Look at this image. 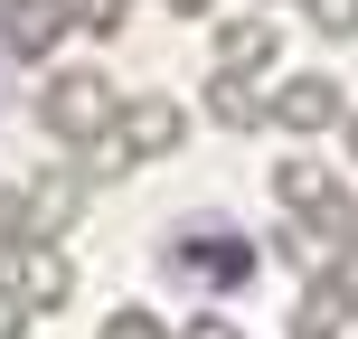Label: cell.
Here are the masks:
<instances>
[{"label":"cell","mask_w":358,"mask_h":339,"mask_svg":"<svg viewBox=\"0 0 358 339\" xmlns=\"http://www.w3.org/2000/svg\"><path fill=\"white\" fill-rule=\"evenodd\" d=\"M161 283L189 302H236L255 283V236H236L227 217H189L161 236Z\"/></svg>","instance_id":"obj_1"},{"label":"cell","mask_w":358,"mask_h":339,"mask_svg":"<svg viewBox=\"0 0 358 339\" xmlns=\"http://www.w3.org/2000/svg\"><path fill=\"white\" fill-rule=\"evenodd\" d=\"M113 113H123V94H113L104 66H57L48 85H38V123L57 132V142H94V132H113Z\"/></svg>","instance_id":"obj_2"},{"label":"cell","mask_w":358,"mask_h":339,"mask_svg":"<svg viewBox=\"0 0 358 339\" xmlns=\"http://www.w3.org/2000/svg\"><path fill=\"white\" fill-rule=\"evenodd\" d=\"M273 198H283L292 217H311V226H330L340 245L358 236V198L330 179V161H311V151H283V161H273Z\"/></svg>","instance_id":"obj_3"},{"label":"cell","mask_w":358,"mask_h":339,"mask_svg":"<svg viewBox=\"0 0 358 339\" xmlns=\"http://www.w3.org/2000/svg\"><path fill=\"white\" fill-rule=\"evenodd\" d=\"M19 217H29V245H66V226H85V170L48 161L19 179Z\"/></svg>","instance_id":"obj_4"},{"label":"cell","mask_w":358,"mask_h":339,"mask_svg":"<svg viewBox=\"0 0 358 339\" xmlns=\"http://www.w3.org/2000/svg\"><path fill=\"white\" fill-rule=\"evenodd\" d=\"M66 29H85V0H0V48H10L19 66L57 57Z\"/></svg>","instance_id":"obj_5"},{"label":"cell","mask_w":358,"mask_h":339,"mask_svg":"<svg viewBox=\"0 0 358 339\" xmlns=\"http://www.w3.org/2000/svg\"><path fill=\"white\" fill-rule=\"evenodd\" d=\"M273 123L283 132H340L349 123V94H340V75H321V66H302V75H283V85H273Z\"/></svg>","instance_id":"obj_6"},{"label":"cell","mask_w":358,"mask_h":339,"mask_svg":"<svg viewBox=\"0 0 358 339\" xmlns=\"http://www.w3.org/2000/svg\"><path fill=\"white\" fill-rule=\"evenodd\" d=\"M113 132H123V151H132V161H170V151L189 142V113H179L170 94H123Z\"/></svg>","instance_id":"obj_7"},{"label":"cell","mask_w":358,"mask_h":339,"mask_svg":"<svg viewBox=\"0 0 358 339\" xmlns=\"http://www.w3.org/2000/svg\"><path fill=\"white\" fill-rule=\"evenodd\" d=\"M283 339H358V302L330 283V273H311V283H302V302L283 311Z\"/></svg>","instance_id":"obj_8"},{"label":"cell","mask_w":358,"mask_h":339,"mask_svg":"<svg viewBox=\"0 0 358 339\" xmlns=\"http://www.w3.org/2000/svg\"><path fill=\"white\" fill-rule=\"evenodd\" d=\"M208 57H217V66H227V75H264L273 57H283V29H273L264 10H245V19H217Z\"/></svg>","instance_id":"obj_9"},{"label":"cell","mask_w":358,"mask_h":339,"mask_svg":"<svg viewBox=\"0 0 358 339\" xmlns=\"http://www.w3.org/2000/svg\"><path fill=\"white\" fill-rule=\"evenodd\" d=\"M10 283L29 292V311H66V302H76V254H66V245H19Z\"/></svg>","instance_id":"obj_10"},{"label":"cell","mask_w":358,"mask_h":339,"mask_svg":"<svg viewBox=\"0 0 358 339\" xmlns=\"http://www.w3.org/2000/svg\"><path fill=\"white\" fill-rule=\"evenodd\" d=\"M208 123L255 132V123H273V94H255V75H227V66H217L208 75Z\"/></svg>","instance_id":"obj_11"},{"label":"cell","mask_w":358,"mask_h":339,"mask_svg":"<svg viewBox=\"0 0 358 339\" xmlns=\"http://www.w3.org/2000/svg\"><path fill=\"white\" fill-rule=\"evenodd\" d=\"M66 161L85 170V189H113V179H123V170H142V161H132V151H123V132H94V142H76V151H66Z\"/></svg>","instance_id":"obj_12"},{"label":"cell","mask_w":358,"mask_h":339,"mask_svg":"<svg viewBox=\"0 0 358 339\" xmlns=\"http://www.w3.org/2000/svg\"><path fill=\"white\" fill-rule=\"evenodd\" d=\"M94 339H179V330L161 321V302H113L104 321H94Z\"/></svg>","instance_id":"obj_13"},{"label":"cell","mask_w":358,"mask_h":339,"mask_svg":"<svg viewBox=\"0 0 358 339\" xmlns=\"http://www.w3.org/2000/svg\"><path fill=\"white\" fill-rule=\"evenodd\" d=\"M302 19L321 38H358V0H302Z\"/></svg>","instance_id":"obj_14"},{"label":"cell","mask_w":358,"mask_h":339,"mask_svg":"<svg viewBox=\"0 0 358 339\" xmlns=\"http://www.w3.org/2000/svg\"><path fill=\"white\" fill-rule=\"evenodd\" d=\"M19 245H29V217H19V189H0V273L19 264Z\"/></svg>","instance_id":"obj_15"},{"label":"cell","mask_w":358,"mask_h":339,"mask_svg":"<svg viewBox=\"0 0 358 339\" xmlns=\"http://www.w3.org/2000/svg\"><path fill=\"white\" fill-rule=\"evenodd\" d=\"M29 321H38V311H29V292L0 273V339H29Z\"/></svg>","instance_id":"obj_16"},{"label":"cell","mask_w":358,"mask_h":339,"mask_svg":"<svg viewBox=\"0 0 358 339\" xmlns=\"http://www.w3.org/2000/svg\"><path fill=\"white\" fill-rule=\"evenodd\" d=\"M85 29L94 38H123L132 29V0H85Z\"/></svg>","instance_id":"obj_17"},{"label":"cell","mask_w":358,"mask_h":339,"mask_svg":"<svg viewBox=\"0 0 358 339\" xmlns=\"http://www.w3.org/2000/svg\"><path fill=\"white\" fill-rule=\"evenodd\" d=\"M179 339H245V330H236V321H227V311H217V302H208V311H189V321H179Z\"/></svg>","instance_id":"obj_18"},{"label":"cell","mask_w":358,"mask_h":339,"mask_svg":"<svg viewBox=\"0 0 358 339\" xmlns=\"http://www.w3.org/2000/svg\"><path fill=\"white\" fill-rule=\"evenodd\" d=\"M330 283H340L349 302H358V236H349V245H340V264H330Z\"/></svg>","instance_id":"obj_19"},{"label":"cell","mask_w":358,"mask_h":339,"mask_svg":"<svg viewBox=\"0 0 358 339\" xmlns=\"http://www.w3.org/2000/svg\"><path fill=\"white\" fill-rule=\"evenodd\" d=\"M161 10H179V19H208V10H217V0H161Z\"/></svg>","instance_id":"obj_20"},{"label":"cell","mask_w":358,"mask_h":339,"mask_svg":"<svg viewBox=\"0 0 358 339\" xmlns=\"http://www.w3.org/2000/svg\"><path fill=\"white\" fill-rule=\"evenodd\" d=\"M340 151H349V161H358V104H349V123H340Z\"/></svg>","instance_id":"obj_21"}]
</instances>
